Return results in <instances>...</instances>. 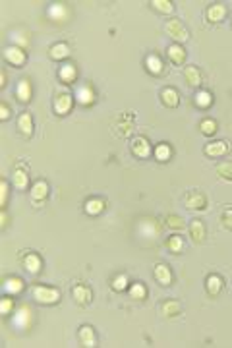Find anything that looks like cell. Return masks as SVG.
<instances>
[{"label":"cell","instance_id":"obj_21","mask_svg":"<svg viewBox=\"0 0 232 348\" xmlns=\"http://www.w3.org/2000/svg\"><path fill=\"white\" fill-rule=\"evenodd\" d=\"M48 197V184L45 180H39V182L33 184V188H31V199L37 203H43L45 199Z\"/></svg>","mask_w":232,"mask_h":348},{"label":"cell","instance_id":"obj_11","mask_svg":"<svg viewBox=\"0 0 232 348\" xmlns=\"http://www.w3.org/2000/svg\"><path fill=\"white\" fill-rule=\"evenodd\" d=\"M52 108L58 116H64L72 110V95L70 93H58L54 97V103H52Z\"/></svg>","mask_w":232,"mask_h":348},{"label":"cell","instance_id":"obj_44","mask_svg":"<svg viewBox=\"0 0 232 348\" xmlns=\"http://www.w3.org/2000/svg\"><path fill=\"white\" fill-rule=\"evenodd\" d=\"M12 41H14V43H16V47H27L29 45V37H25V33H14V35H12Z\"/></svg>","mask_w":232,"mask_h":348},{"label":"cell","instance_id":"obj_1","mask_svg":"<svg viewBox=\"0 0 232 348\" xmlns=\"http://www.w3.org/2000/svg\"><path fill=\"white\" fill-rule=\"evenodd\" d=\"M135 230H137V236L139 238H145V240H157L163 232V226L157 219H151V217H143L139 219V222L135 224Z\"/></svg>","mask_w":232,"mask_h":348},{"label":"cell","instance_id":"obj_15","mask_svg":"<svg viewBox=\"0 0 232 348\" xmlns=\"http://www.w3.org/2000/svg\"><path fill=\"white\" fill-rule=\"evenodd\" d=\"M228 151H230V145H228V141H222V139L205 145V155L207 157H224Z\"/></svg>","mask_w":232,"mask_h":348},{"label":"cell","instance_id":"obj_34","mask_svg":"<svg viewBox=\"0 0 232 348\" xmlns=\"http://www.w3.org/2000/svg\"><path fill=\"white\" fill-rule=\"evenodd\" d=\"M155 159L159 161V163H166V161H170V157H172V147L168 143H159L155 147Z\"/></svg>","mask_w":232,"mask_h":348},{"label":"cell","instance_id":"obj_35","mask_svg":"<svg viewBox=\"0 0 232 348\" xmlns=\"http://www.w3.org/2000/svg\"><path fill=\"white\" fill-rule=\"evenodd\" d=\"M130 298L132 300H145L147 298V288H145L143 282H134L132 286H130Z\"/></svg>","mask_w":232,"mask_h":348},{"label":"cell","instance_id":"obj_32","mask_svg":"<svg viewBox=\"0 0 232 348\" xmlns=\"http://www.w3.org/2000/svg\"><path fill=\"white\" fill-rule=\"evenodd\" d=\"M48 18L52 19V21H66L68 18V8L64 4H52L50 8H48Z\"/></svg>","mask_w":232,"mask_h":348},{"label":"cell","instance_id":"obj_25","mask_svg":"<svg viewBox=\"0 0 232 348\" xmlns=\"http://www.w3.org/2000/svg\"><path fill=\"white\" fill-rule=\"evenodd\" d=\"M145 68H147V72L149 74H153V76H161L163 74V60L159 54H149V56L145 58Z\"/></svg>","mask_w":232,"mask_h":348},{"label":"cell","instance_id":"obj_5","mask_svg":"<svg viewBox=\"0 0 232 348\" xmlns=\"http://www.w3.org/2000/svg\"><path fill=\"white\" fill-rule=\"evenodd\" d=\"M184 203L188 209H193V211H201L207 207V195L199 190H190V192L184 195Z\"/></svg>","mask_w":232,"mask_h":348},{"label":"cell","instance_id":"obj_39","mask_svg":"<svg viewBox=\"0 0 232 348\" xmlns=\"http://www.w3.org/2000/svg\"><path fill=\"white\" fill-rule=\"evenodd\" d=\"M110 286H112L114 292H124V290L128 288V277H126L124 273L116 275L114 279H112V282H110Z\"/></svg>","mask_w":232,"mask_h":348},{"label":"cell","instance_id":"obj_30","mask_svg":"<svg viewBox=\"0 0 232 348\" xmlns=\"http://www.w3.org/2000/svg\"><path fill=\"white\" fill-rule=\"evenodd\" d=\"M48 54H50L52 60H64V58H68L72 54V50H70V47H68L66 43H54L50 47V50H48Z\"/></svg>","mask_w":232,"mask_h":348},{"label":"cell","instance_id":"obj_2","mask_svg":"<svg viewBox=\"0 0 232 348\" xmlns=\"http://www.w3.org/2000/svg\"><path fill=\"white\" fill-rule=\"evenodd\" d=\"M135 128V114L134 112H120L112 120V130L118 137H128Z\"/></svg>","mask_w":232,"mask_h":348},{"label":"cell","instance_id":"obj_17","mask_svg":"<svg viewBox=\"0 0 232 348\" xmlns=\"http://www.w3.org/2000/svg\"><path fill=\"white\" fill-rule=\"evenodd\" d=\"M106 203L105 199H101V197H89L85 203H83V211L87 215H91V217H97V215H101V213L105 211Z\"/></svg>","mask_w":232,"mask_h":348},{"label":"cell","instance_id":"obj_48","mask_svg":"<svg viewBox=\"0 0 232 348\" xmlns=\"http://www.w3.org/2000/svg\"><path fill=\"white\" fill-rule=\"evenodd\" d=\"M6 85V70H2V74H0V87Z\"/></svg>","mask_w":232,"mask_h":348},{"label":"cell","instance_id":"obj_40","mask_svg":"<svg viewBox=\"0 0 232 348\" xmlns=\"http://www.w3.org/2000/svg\"><path fill=\"white\" fill-rule=\"evenodd\" d=\"M164 222H166L168 228H176V230H180V228L186 226L184 219L182 217H178V215H166V217H164Z\"/></svg>","mask_w":232,"mask_h":348},{"label":"cell","instance_id":"obj_43","mask_svg":"<svg viewBox=\"0 0 232 348\" xmlns=\"http://www.w3.org/2000/svg\"><path fill=\"white\" fill-rule=\"evenodd\" d=\"M12 308H14V300L2 298V302H0V313H2V315H10V313H12Z\"/></svg>","mask_w":232,"mask_h":348},{"label":"cell","instance_id":"obj_26","mask_svg":"<svg viewBox=\"0 0 232 348\" xmlns=\"http://www.w3.org/2000/svg\"><path fill=\"white\" fill-rule=\"evenodd\" d=\"M161 313L164 317H176V315L182 313V304L176 302V300H166V302L161 304Z\"/></svg>","mask_w":232,"mask_h":348},{"label":"cell","instance_id":"obj_8","mask_svg":"<svg viewBox=\"0 0 232 348\" xmlns=\"http://www.w3.org/2000/svg\"><path fill=\"white\" fill-rule=\"evenodd\" d=\"M164 29H166V33L170 35V37L174 39V41H188L190 39V33H188V29L182 25V21H178V19H170L166 25H164Z\"/></svg>","mask_w":232,"mask_h":348},{"label":"cell","instance_id":"obj_16","mask_svg":"<svg viewBox=\"0 0 232 348\" xmlns=\"http://www.w3.org/2000/svg\"><path fill=\"white\" fill-rule=\"evenodd\" d=\"M205 18L209 23H219L226 18V6L224 4H211L205 12Z\"/></svg>","mask_w":232,"mask_h":348},{"label":"cell","instance_id":"obj_10","mask_svg":"<svg viewBox=\"0 0 232 348\" xmlns=\"http://www.w3.org/2000/svg\"><path fill=\"white\" fill-rule=\"evenodd\" d=\"M76 99L81 106L93 105V103H95V89H93V85H91V83H83V85L77 87Z\"/></svg>","mask_w":232,"mask_h":348},{"label":"cell","instance_id":"obj_27","mask_svg":"<svg viewBox=\"0 0 232 348\" xmlns=\"http://www.w3.org/2000/svg\"><path fill=\"white\" fill-rule=\"evenodd\" d=\"M184 77H186V81H188V85L190 87H199L203 83L201 72H199L195 66H186V70H184Z\"/></svg>","mask_w":232,"mask_h":348},{"label":"cell","instance_id":"obj_23","mask_svg":"<svg viewBox=\"0 0 232 348\" xmlns=\"http://www.w3.org/2000/svg\"><path fill=\"white\" fill-rule=\"evenodd\" d=\"M27 184H29L27 168H25V164H19V166H16V170H14V186L18 190H27Z\"/></svg>","mask_w":232,"mask_h":348},{"label":"cell","instance_id":"obj_38","mask_svg":"<svg viewBox=\"0 0 232 348\" xmlns=\"http://www.w3.org/2000/svg\"><path fill=\"white\" fill-rule=\"evenodd\" d=\"M151 6H153L157 12H161V14H172L174 12V4L170 0H153Z\"/></svg>","mask_w":232,"mask_h":348},{"label":"cell","instance_id":"obj_28","mask_svg":"<svg viewBox=\"0 0 232 348\" xmlns=\"http://www.w3.org/2000/svg\"><path fill=\"white\" fill-rule=\"evenodd\" d=\"M166 56H168V60L172 64H182L184 60H186V50L178 43H174V45H170V47L166 48Z\"/></svg>","mask_w":232,"mask_h":348},{"label":"cell","instance_id":"obj_42","mask_svg":"<svg viewBox=\"0 0 232 348\" xmlns=\"http://www.w3.org/2000/svg\"><path fill=\"white\" fill-rule=\"evenodd\" d=\"M221 224L232 232V207H224L221 213Z\"/></svg>","mask_w":232,"mask_h":348},{"label":"cell","instance_id":"obj_41","mask_svg":"<svg viewBox=\"0 0 232 348\" xmlns=\"http://www.w3.org/2000/svg\"><path fill=\"white\" fill-rule=\"evenodd\" d=\"M199 128H201V134L213 135L215 132H217V122H215L213 118H205V120H201Z\"/></svg>","mask_w":232,"mask_h":348},{"label":"cell","instance_id":"obj_19","mask_svg":"<svg viewBox=\"0 0 232 348\" xmlns=\"http://www.w3.org/2000/svg\"><path fill=\"white\" fill-rule=\"evenodd\" d=\"M161 103L168 108H176L180 105V97H178V91L174 87H164L161 91Z\"/></svg>","mask_w":232,"mask_h":348},{"label":"cell","instance_id":"obj_29","mask_svg":"<svg viewBox=\"0 0 232 348\" xmlns=\"http://www.w3.org/2000/svg\"><path fill=\"white\" fill-rule=\"evenodd\" d=\"M58 77L64 83H74L77 77V68L74 64H64V66H60V70H58Z\"/></svg>","mask_w":232,"mask_h":348},{"label":"cell","instance_id":"obj_37","mask_svg":"<svg viewBox=\"0 0 232 348\" xmlns=\"http://www.w3.org/2000/svg\"><path fill=\"white\" fill-rule=\"evenodd\" d=\"M184 248V240L182 236H178V234H174V236H170L168 240H166V250L172 251V253H180Z\"/></svg>","mask_w":232,"mask_h":348},{"label":"cell","instance_id":"obj_13","mask_svg":"<svg viewBox=\"0 0 232 348\" xmlns=\"http://www.w3.org/2000/svg\"><path fill=\"white\" fill-rule=\"evenodd\" d=\"M72 296H74V300H76L79 306H87L91 302V298H93V292L85 284H76L72 288Z\"/></svg>","mask_w":232,"mask_h":348},{"label":"cell","instance_id":"obj_9","mask_svg":"<svg viewBox=\"0 0 232 348\" xmlns=\"http://www.w3.org/2000/svg\"><path fill=\"white\" fill-rule=\"evenodd\" d=\"M132 153L137 157V159H147L149 155H151V143H149V139L143 137V135H139V137H134L132 139Z\"/></svg>","mask_w":232,"mask_h":348},{"label":"cell","instance_id":"obj_12","mask_svg":"<svg viewBox=\"0 0 232 348\" xmlns=\"http://www.w3.org/2000/svg\"><path fill=\"white\" fill-rule=\"evenodd\" d=\"M77 337H79L81 346H85V348L97 346L95 331H93V327H91V325H81V327H79V333H77Z\"/></svg>","mask_w":232,"mask_h":348},{"label":"cell","instance_id":"obj_20","mask_svg":"<svg viewBox=\"0 0 232 348\" xmlns=\"http://www.w3.org/2000/svg\"><path fill=\"white\" fill-rule=\"evenodd\" d=\"M155 279L159 284H163V286H168L170 282H172V271L168 265H164V263H159V265H155Z\"/></svg>","mask_w":232,"mask_h":348},{"label":"cell","instance_id":"obj_46","mask_svg":"<svg viewBox=\"0 0 232 348\" xmlns=\"http://www.w3.org/2000/svg\"><path fill=\"white\" fill-rule=\"evenodd\" d=\"M10 118V106L6 103L0 105V120H8Z\"/></svg>","mask_w":232,"mask_h":348},{"label":"cell","instance_id":"obj_36","mask_svg":"<svg viewBox=\"0 0 232 348\" xmlns=\"http://www.w3.org/2000/svg\"><path fill=\"white\" fill-rule=\"evenodd\" d=\"M217 174L221 176L222 180L232 182V163H230V161H224V163L217 164Z\"/></svg>","mask_w":232,"mask_h":348},{"label":"cell","instance_id":"obj_31","mask_svg":"<svg viewBox=\"0 0 232 348\" xmlns=\"http://www.w3.org/2000/svg\"><path fill=\"white\" fill-rule=\"evenodd\" d=\"M16 97H18L21 103H29L31 101V83L29 79H19L18 87H16Z\"/></svg>","mask_w":232,"mask_h":348},{"label":"cell","instance_id":"obj_22","mask_svg":"<svg viewBox=\"0 0 232 348\" xmlns=\"http://www.w3.org/2000/svg\"><path fill=\"white\" fill-rule=\"evenodd\" d=\"M18 130L23 137H31L33 135V118L29 112H21L18 118Z\"/></svg>","mask_w":232,"mask_h":348},{"label":"cell","instance_id":"obj_6","mask_svg":"<svg viewBox=\"0 0 232 348\" xmlns=\"http://www.w3.org/2000/svg\"><path fill=\"white\" fill-rule=\"evenodd\" d=\"M19 261H21L23 269L27 271L29 275H37L39 271H41V267H43V259H41V255L35 253V251L21 253V255H19Z\"/></svg>","mask_w":232,"mask_h":348},{"label":"cell","instance_id":"obj_7","mask_svg":"<svg viewBox=\"0 0 232 348\" xmlns=\"http://www.w3.org/2000/svg\"><path fill=\"white\" fill-rule=\"evenodd\" d=\"M4 60L6 62H10L12 66L16 68H21L23 64H25V60H27V56H25V52H23V48L19 47H6L4 48Z\"/></svg>","mask_w":232,"mask_h":348},{"label":"cell","instance_id":"obj_33","mask_svg":"<svg viewBox=\"0 0 232 348\" xmlns=\"http://www.w3.org/2000/svg\"><path fill=\"white\" fill-rule=\"evenodd\" d=\"M193 103H195V106L197 108H209V106L213 105V95L209 93V91H205V89H199L197 93H195V97H193Z\"/></svg>","mask_w":232,"mask_h":348},{"label":"cell","instance_id":"obj_3","mask_svg":"<svg viewBox=\"0 0 232 348\" xmlns=\"http://www.w3.org/2000/svg\"><path fill=\"white\" fill-rule=\"evenodd\" d=\"M33 298L39 304H45V306H50V304H56L58 298H60V290L54 288V286H45V284H37L33 286Z\"/></svg>","mask_w":232,"mask_h":348},{"label":"cell","instance_id":"obj_18","mask_svg":"<svg viewBox=\"0 0 232 348\" xmlns=\"http://www.w3.org/2000/svg\"><path fill=\"white\" fill-rule=\"evenodd\" d=\"M190 236H192L193 244H203V242H205L207 230H205V224H203L199 219H193V221L190 222Z\"/></svg>","mask_w":232,"mask_h":348},{"label":"cell","instance_id":"obj_14","mask_svg":"<svg viewBox=\"0 0 232 348\" xmlns=\"http://www.w3.org/2000/svg\"><path fill=\"white\" fill-rule=\"evenodd\" d=\"M222 286H224V282H222V277L221 275H209L207 279H205V288H207V294L213 296V298H217L219 294H221Z\"/></svg>","mask_w":232,"mask_h":348},{"label":"cell","instance_id":"obj_24","mask_svg":"<svg viewBox=\"0 0 232 348\" xmlns=\"http://www.w3.org/2000/svg\"><path fill=\"white\" fill-rule=\"evenodd\" d=\"M2 288L10 296H16V294H19L23 290V280L19 279V277H8V279H4V282H2Z\"/></svg>","mask_w":232,"mask_h":348},{"label":"cell","instance_id":"obj_4","mask_svg":"<svg viewBox=\"0 0 232 348\" xmlns=\"http://www.w3.org/2000/svg\"><path fill=\"white\" fill-rule=\"evenodd\" d=\"M33 323V311L29 306H19L16 309V313H14V317H12V325L19 331H23V329H27L29 325Z\"/></svg>","mask_w":232,"mask_h":348},{"label":"cell","instance_id":"obj_47","mask_svg":"<svg viewBox=\"0 0 232 348\" xmlns=\"http://www.w3.org/2000/svg\"><path fill=\"white\" fill-rule=\"evenodd\" d=\"M6 224H8V215H6V211L2 209V215H0V228L4 230V228H6Z\"/></svg>","mask_w":232,"mask_h":348},{"label":"cell","instance_id":"obj_45","mask_svg":"<svg viewBox=\"0 0 232 348\" xmlns=\"http://www.w3.org/2000/svg\"><path fill=\"white\" fill-rule=\"evenodd\" d=\"M6 199H8V182L2 180V184H0V205H2V209L6 207Z\"/></svg>","mask_w":232,"mask_h":348}]
</instances>
